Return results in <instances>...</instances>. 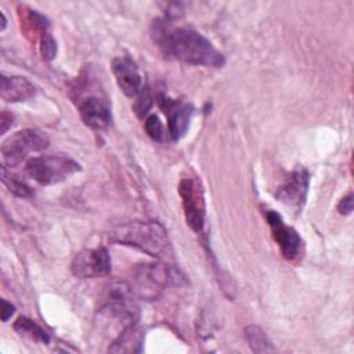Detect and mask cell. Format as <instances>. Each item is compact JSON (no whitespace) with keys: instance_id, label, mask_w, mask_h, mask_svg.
Returning a JSON list of instances; mask_svg holds the SVG:
<instances>
[{"instance_id":"1","label":"cell","mask_w":354,"mask_h":354,"mask_svg":"<svg viewBox=\"0 0 354 354\" xmlns=\"http://www.w3.org/2000/svg\"><path fill=\"white\" fill-rule=\"evenodd\" d=\"M156 39L165 54L187 64L214 68L224 65V55L210 40L194 29L177 28L166 32L160 29Z\"/></svg>"},{"instance_id":"2","label":"cell","mask_w":354,"mask_h":354,"mask_svg":"<svg viewBox=\"0 0 354 354\" xmlns=\"http://www.w3.org/2000/svg\"><path fill=\"white\" fill-rule=\"evenodd\" d=\"M111 239L119 245L133 246L149 256L163 257L170 253L166 228L158 221H129L111 232Z\"/></svg>"},{"instance_id":"3","label":"cell","mask_w":354,"mask_h":354,"mask_svg":"<svg viewBox=\"0 0 354 354\" xmlns=\"http://www.w3.org/2000/svg\"><path fill=\"white\" fill-rule=\"evenodd\" d=\"M80 170V165L65 155H41L26 162V174L43 185L61 183Z\"/></svg>"},{"instance_id":"4","label":"cell","mask_w":354,"mask_h":354,"mask_svg":"<svg viewBox=\"0 0 354 354\" xmlns=\"http://www.w3.org/2000/svg\"><path fill=\"white\" fill-rule=\"evenodd\" d=\"M176 278L170 267L160 263L140 264L133 271L131 292L136 297L152 300Z\"/></svg>"},{"instance_id":"5","label":"cell","mask_w":354,"mask_h":354,"mask_svg":"<svg viewBox=\"0 0 354 354\" xmlns=\"http://www.w3.org/2000/svg\"><path fill=\"white\" fill-rule=\"evenodd\" d=\"M48 147V138L44 133L33 129H25L10 136L1 145V158L6 167L19 166L29 152L43 151Z\"/></svg>"},{"instance_id":"6","label":"cell","mask_w":354,"mask_h":354,"mask_svg":"<svg viewBox=\"0 0 354 354\" xmlns=\"http://www.w3.org/2000/svg\"><path fill=\"white\" fill-rule=\"evenodd\" d=\"M178 192L183 202L187 224L195 232H201L205 225V196L201 183L196 178L185 177L180 181Z\"/></svg>"},{"instance_id":"7","label":"cell","mask_w":354,"mask_h":354,"mask_svg":"<svg viewBox=\"0 0 354 354\" xmlns=\"http://www.w3.org/2000/svg\"><path fill=\"white\" fill-rule=\"evenodd\" d=\"M72 274L79 278H97L111 272V259L105 248L80 250L71 263Z\"/></svg>"},{"instance_id":"8","label":"cell","mask_w":354,"mask_h":354,"mask_svg":"<svg viewBox=\"0 0 354 354\" xmlns=\"http://www.w3.org/2000/svg\"><path fill=\"white\" fill-rule=\"evenodd\" d=\"M264 217H266L268 225L271 227L272 238L278 243L283 257L288 260L296 259L299 256V253L301 250V245H303L300 235L292 227L283 224V220L279 216V213H277L271 209H267L264 212Z\"/></svg>"},{"instance_id":"9","label":"cell","mask_w":354,"mask_h":354,"mask_svg":"<svg viewBox=\"0 0 354 354\" xmlns=\"http://www.w3.org/2000/svg\"><path fill=\"white\" fill-rule=\"evenodd\" d=\"M158 104L167 115L169 134L173 140H180L188 130L191 118L194 115V106L187 102H178L169 98L166 94H158Z\"/></svg>"},{"instance_id":"10","label":"cell","mask_w":354,"mask_h":354,"mask_svg":"<svg viewBox=\"0 0 354 354\" xmlns=\"http://www.w3.org/2000/svg\"><path fill=\"white\" fill-rule=\"evenodd\" d=\"M310 176L306 169L293 170L277 191V198L285 205L300 210L306 202Z\"/></svg>"},{"instance_id":"11","label":"cell","mask_w":354,"mask_h":354,"mask_svg":"<svg viewBox=\"0 0 354 354\" xmlns=\"http://www.w3.org/2000/svg\"><path fill=\"white\" fill-rule=\"evenodd\" d=\"M112 71L119 88L127 97H137L142 90V80L136 62L129 57H118L112 61Z\"/></svg>"},{"instance_id":"12","label":"cell","mask_w":354,"mask_h":354,"mask_svg":"<svg viewBox=\"0 0 354 354\" xmlns=\"http://www.w3.org/2000/svg\"><path fill=\"white\" fill-rule=\"evenodd\" d=\"M80 118L86 126L93 130H104L112 122L109 104L97 95H90L79 104Z\"/></svg>"},{"instance_id":"13","label":"cell","mask_w":354,"mask_h":354,"mask_svg":"<svg viewBox=\"0 0 354 354\" xmlns=\"http://www.w3.org/2000/svg\"><path fill=\"white\" fill-rule=\"evenodd\" d=\"M36 93L35 86L22 76H1L0 95L7 102H22L32 98Z\"/></svg>"},{"instance_id":"14","label":"cell","mask_w":354,"mask_h":354,"mask_svg":"<svg viewBox=\"0 0 354 354\" xmlns=\"http://www.w3.org/2000/svg\"><path fill=\"white\" fill-rule=\"evenodd\" d=\"M144 342V333L137 326V324L127 326L123 329L112 346H109V351L112 353H136L141 351V346Z\"/></svg>"},{"instance_id":"15","label":"cell","mask_w":354,"mask_h":354,"mask_svg":"<svg viewBox=\"0 0 354 354\" xmlns=\"http://www.w3.org/2000/svg\"><path fill=\"white\" fill-rule=\"evenodd\" d=\"M14 329L18 335H21L29 340H33L37 343H44V344H47L50 342L48 333L30 318H26V317L17 318V321L14 322Z\"/></svg>"},{"instance_id":"16","label":"cell","mask_w":354,"mask_h":354,"mask_svg":"<svg viewBox=\"0 0 354 354\" xmlns=\"http://www.w3.org/2000/svg\"><path fill=\"white\" fill-rule=\"evenodd\" d=\"M245 339L254 353H268L275 350L266 332L257 325H248L245 328Z\"/></svg>"},{"instance_id":"17","label":"cell","mask_w":354,"mask_h":354,"mask_svg":"<svg viewBox=\"0 0 354 354\" xmlns=\"http://www.w3.org/2000/svg\"><path fill=\"white\" fill-rule=\"evenodd\" d=\"M1 181L11 194H14L19 198H30L35 194L33 189L25 181L19 180L17 176L8 174L6 166L1 167Z\"/></svg>"},{"instance_id":"18","label":"cell","mask_w":354,"mask_h":354,"mask_svg":"<svg viewBox=\"0 0 354 354\" xmlns=\"http://www.w3.org/2000/svg\"><path fill=\"white\" fill-rule=\"evenodd\" d=\"M145 131L153 141H163L165 127L156 115H149L145 120Z\"/></svg>"},{"instance_id":"19","label":"cell","mask_w":354,"mask_h":354,"mask_svg":"<svg viewBox=\"0 0 354 354\" xmlns=\"http://www.w3.org/2000/svg\"><path fill=\"white\" fill-rule=\"evenodd\" d=\"M40 51L46 61H51L57 55V43L53 39V36L47 32L41 33L40 37Z\"/></svg>"},{"instance_id":"20","label":"cell","mask_w":354,"mask_h":354,"mask_svg":"<svg viewBox=\"0 0 354 354\" xmlns=\"http://www.w3.org/2000/svg\"><path fill=\"white\" fill-rule=\"evenodd\" d=\"M151 106H152V95L148 88L142 87V90L137 95V100L133 108L138 116H144L151 109Z\"/></svg>"},{"instance_id":"21","label":"cell","mask_w":354,"mask_h":354,"mask_svg":"<svg viewBox=\"0 0 354 354\" xmlns=\"http://www.w3.org/2000/svg\"><path fill=\"white\" fill-rule=\"evenodd\" d=\"M337 210L340 214H350L353 212V195L351 194L342 198V201L337 205Z\"/></svg>"},{"instance_id":"22","label":"cell","mask_w":354,"mask_h":354,"mask_svg":"<svg viewBox=\"0 0 354 354\" xmlns=\"http://www.w3.org/2000/svg\"><path fill=\"white\" fill-rule=\"evenodd\" d=\"M14 311H15V307L7 300L1 299V321L7 322L8 318H11V315L14 314Z\"/></svg>"},{"instance_id":"23","label":"cell","mask_w":354,"mask_h":354,"mask_svg":"<svg viewBox=\"0 0 354 354\" xmlns=\"http://www.w3.org/2000/svg\"><path fill=\"white\" fill-rule=\"evenodd\" d=\"M1 134H4L8 129L10 124H12V115L11 113H7V112H3L1 113Z\"/></svg>"},{"instance_id":"24","label":"cell","mask_w":354,"mask_h":354,"mask_svg":"<svg viewBox=\"0 0 354 354\" xmlns=\"http://www.w3.org/2000/svg\"><path fill=\"white\" fill-rule=\"evenodd\" d=\"M0 15H1V30H4L6 24H7V19H6V15H4V12H3V11L0 12Z\"/></svg>"}]
</instances>
